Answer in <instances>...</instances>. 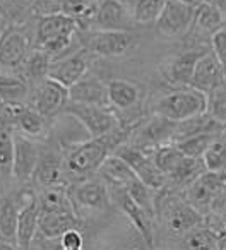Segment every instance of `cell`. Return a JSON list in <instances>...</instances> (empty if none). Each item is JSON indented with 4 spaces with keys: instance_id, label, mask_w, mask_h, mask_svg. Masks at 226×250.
<instances>
[{
    "instance_id": "6da1fadb",
    "label": "cell",
    "mask_w": 226,
    "mask_h": 250,
    "mask_svg": "<svg viewBox=\"0 0 226 250\" xmlns=\"http://www.w3.org/2000/svg\"><path fill=\"white\" fill-rule=\"evenodd\" d=\"M134 125H122L111 134L103 137H89L67 146L63 151V184L70 185L96 175L98 168L120 144L127 143L132 136Z\"/></svg>"
},
{
    "instance_id": "7a4b0ae2",
    "label": "cell",
    "mask_w": 226,
    "mask_h": 250,
    "mask_svg": "<svg viewBox=\"0 0 226 250\" xmlns=\"http://www.w3.org/2000/svg\"><path fill=\"white\" fill-rule=\"evenodd\" d=\"M33 46L43 50L52 57V60L60 59L74 52L72 43L77 40V24L63 14L43 16L36 18Z\"/></svg>"
},
{
    "instance_id": "3957f363",
    "label": "cell",
    "mask_w": 226,
    "mask_h": 250,
    "mask_svg": "<svg viewBox=\"0 0 226 250\" xmlns=\"http://www.w3.org/2000/svg\"><path fill=\"white\" fill-rule=\"evenodd\" d=\"M79 45L91 55L103 59H123L139 45V38L134 31L115 29H87L77 31Z\"/></svg>"
},
{
    "instance_id": "277c9868",
    "label": "cell",
    "mask_w": 226,
    "mask_h": 250,
    "mask_svg": "<svg viewBox=\"0 0 226 250\" xmlns=\"http://www.w3.org/2000/svg\"><path fill=\"white\" fill-rule=\"evenodd\" d=\"M202 113H205V94L194 87H178L153 104V115L171 122H184Z\"/></svg>"
},
{
    "instance_id": "5b68a950",
    "label": "cell",
    "mask_w": 226,
    "mask_h": 250,
    "mask_svg": "<svg viewBox=\"0 0 226 250\" xmlns=\"http://www.w3.org/2000/svg\"><path fill=\"white\" fill-rule=\"evenodd\" d=\"M63 113L77 120L89 137H103L122 127L119 115L110 106H89V104L67 103Z\"/></svg>"
},
{
    "instance_id": "8992f818",
    "label": "cell",
    "mask_w": 226,
    "mask_h": 250,
    "mask_svg": "<svg viewBox=\"0 0 226 250\" xmlns=\"http://www.w3.org/2000/svg\"><path fill=\"white\" fill-rule=\"evenodd\" d=\"M67 190H69V197L72 201L74 209L79 216L81 211L104 212L113 206L110 197V188L98 175L67 185Z\"/></svg>"
},
{
    "instance_id": "52a82bcc",
    "label": "cell",
    "mask_w": 226,
    "mask_h": 250,
    "mask_svg": "<svg viewBox=\"0 0 226 250\" xmlns=\"http://www.w3.org/2000/svg\"><path fill=\"white\" fill-rule=\"evenodd\" d=\"M119 158H122L136 173L143 184H146L151 190L158 192L161 188L166 187V177L156 168L154 161L151 160V154L147 151L141 149V147L134 146L130 143H123L113 151Z\"/></svg>"
},
{
    "instance_id": "ba28073f",
    "label": "cell",
    "mask_w": 226,
    "mask_h": 250,
    "mask_svg": "<svg viewBox=\"0 0 226 250\" xmlns=\"http://www.w3.org/2000/svg\"><path fill=\"white\" fill-rule=\"evenodd\" d=\"M175 130H177V122L166 120L160 115H153L146 120L136 122L132 136L127 143L147 151L161 146V144L173 143Z\"/></svg>"
},
{
    "instance_id": "9c48e42d",
    "label": "cell",
    "mask_w": 226,
    "mask_h": 250,
    "mask_svg": "<svg viewBox=\"0 0 226 250\" xmlns=\"http://www.w3.org/2000/svg\"><path fill=\"white\" fill-rule=\"evenodd\" d=\"M2 124H9L21 136L31 141L45 139L50 129L48 118L38 113L29 104H5Z\"/></svg>"
},
{
    "instance_id": "30bf717a",
    "label": "cell",
    "mask_w": 226,
    "mask_h": 250,
    "mask_svg": "<svg viewBox=\"0 0 226 250\" xmlns=\"http://www.w3.org/2000/svg\"><path fill=\"white\" fill-rule=\"evenodd\" d=\"M194 5H188L180 0H166L160 18L154 22V28L163 38H182L192 28Z\"/></svg>"
},
{
    "instance_id": "8fae6325",
    "label": "cell",
    "mask_w": 226,
    "mask_h": 250,
    "mask_svg": "<svg viewBox=\"0 0 226 250\" xmlns=\"http://www.w3.org/2000/svg\"><path fill=\"white\" fill-rule=\"evenodd\" d=\"M24 28L7 26L4 35L0 36V67L18 72L24 63L26 57L33 48V38Z\"/></svg>"
},
{
    "instance_id": "7c38bea8",
    "label": "cell",
    "mask_w": 226,
    "mask_h": 250,
    "mask_svg": "<svg viewBox=\"0 0 226 250\" xmlns=\"http://www.w3.org/2000/svg\"><path fill=\"white\" fill-rule=\"evenodd\" d=\"M29 98H31L29 106L52 120L59 113H63V108L69 103V89L57 81L46 77L33 87Z\"/></svg>"
},
{
    "instance_id": "4fadbf2b",
    "label": "cell",
    "mask_w": 226,
    "mask_h": 250,
    "mask_svg": "<svg viewBox=\"0 0 226 250\" xmlns=\"http://www.w3.org/2000/svg\"><path fill=\"white\" fill-rule=\"evenodd\" d=\"M19 214H18V228H16V245L22 250L31 249L38 233V218L40 208L36 201V192L24 188L18 194Z\"/></svg>"
},
{
    "instance_id": "5bb4252c",
    "label": "cell",
    "mask_w": 226,
    "mask_h": 250,
    "mask_svg": "<svg viewBox=\"0 0 226 250\" xmlns=\"http://www.w3.org/2000/svg\"><path fill=\"white\" fill-rule=\"evenodd\" d=\"M91 53L86 52L82 46H79L74 52L60 57V59L52 60L48 70V77L69 89L70 86L81 81L89 70Z\"/></svg>"
},
{
    "instance_id": "9a60e30c",
    "label": "cell",
    "mask_w": 226,
    "mask_h": 250,
    "mask_svg": "<svg viewBox=\"0 0 226 250\" xmlns=\"http://www.w3.org/2000/svg\"><path fill=\"white\" fill-rule=\"evenodd\" d=\"M110 197H111V204L117 206V208L130 219L134 228L143 236L147 249L153 250L154 236H156V233H154V219L149 218V216L132 201V197L127 194L125 188H110Z\"/></svg>"
},
{
    "instance_id": "2e32d148",
    "label": "cell",
    "mask_w": 226,
    "mask_h": 250,
    "mask_svg": "<svg viewBox=\"0 0 226 250\" xmlns=\"http://www.w3.org/2000/svg\"><path fill=\"white\" fill-rule=\"evenodd\" d=\"M29 182H33V185L38 188L63 184V151L60 144H50L40 151Z\"/></svg>"
},
{
    "instance_id": "e0dca14e",
    "label": "cell",
    "mask_w": 226,
    "mask_h": 250,
    "mask_svg": "<svg viewBox=\"0 0 226 250\" xmlns=\"http://www.w3.org/2000/svg\"><path fill=\"white\" fill-rule=\"evenodd\" d=\"M132 14L129 0H98L96 14L91 29H115L132 31Z\"/></svg>"
},
{
    "instance_id": "ac0fdd59",
    "label": "cell",
    "mask_w": 226,
    "mask_h": 250,
    "mask_svg": "<svg viewBox=\"0 0 226 250\" xmlns=\"http://www.w3.org/2000/svg\"><path fill=\"white\" fill-rule=\"evenodd\" d=\"M225 185L221 175L204 171L195 178L192 184H188L182 192V197L188 202L194 209H197L202 216H205L211 208V202L214 199L216 192Z\"/></svg>"
},
{
    "instance_id": "d6986e66",
    "label": "cell",
    "mask_w": 226,
    "mask_h": 250,
    "mask_svg": "<svg viewBox=\"0 0 226 250\" xmlns=\"http://www.w3.org/2000/svg\"><path fill=\"white\" fill-rule=\"evenodd\" d=\"M204 52L205 50L202 48H194L168 59L161 65V74H163L164 81L177 87H190L194 67Z\"/></svg>"
},
{
    "instance_id": "ffe728a7",
    "label": "cell",
    "mask_w": 226,
    "mask_h": 250,
    "mask_svg": "<svg viewBox=\"0 0 226 250\" xmlns=\"http://www.w3.org/2000/svg\"><path fill=\"white\" fill-rule=\"evenodd\" d=\"M225 83H226V76L218 57L212 53V50H205L194 67L190 87L202 91L204 94H209L212 89H216V87Z\"/></svg>"
},
{
    "instance_id": "44dd1931",
    "label": "cell",
    "mask_w": 226,
    "mask_h": 250,
    "mask_svg": "<svg viewBox=\"0 0 226 250\" xmlns=\"http://www.w3.org/2000/svg\"><path fill=\"white\" fill-rule=\"evenodd\" d=\"M40 147L35 141L28 137L14 136V161H12V177L19 184H28L38 161Z\"/></svg>"
},
{
    "instance_id": "7402d4cb",
    "label": "cell",
    "mask_w": 226,
    "mask_h": 250,
    "mask_svg": "<svg viewBox=\"0 0 226 250\" xmlns=\"http://www.w3.org/2000/svg\"><path fill=\"white\" fill-rule=\"evenodd\" d=\"M84 221L76 211L65 212H40L38 233L43 240H59L67 229H82Z\"/></svg>"
},
{
    "instance_id": "603a6c76",
    "label": "cell",
    "mask_w": 226,
    "mask_h": 250,
    "mask_svg": "<svg viewBox=\"0 0 226 250\" xmlns=\"http://www.w3.org/2000/svg\"><path fill=\"white\" fill-rule=\"evenodd\" d=\"M69 103L89 104V106H110L108 104L106 83L96 76H84L69 87Z\"/></svg>"
},
{
    "instance_id": "cb8c5ba5",
    "label": "cell",
    "mask_w": 226,
    "mask_h": 250,
    "mask_svg": "<svg viewBox=\"0 0 226 250\" xmlns=\"http://www.w3.org/2000/svg\"><path fill=\"white\" fill-rule=\"evenodd\" d=\"M108 104L117 115L132 111L141 103V87L136 83L127 79H113L106 83Z\"/></svg>"
},
{
    "instance_id": "d4e9b609",
    "label": "cell",
    "mask_w": 226,
    "mask_h": 250,
    "mask_svg": "<svg viewBox=\"0 0 226 250\" xmlns=\"http://www.w3.org/2000/svg\"><path fill=\"white\" fill-rule=\"evenodd\" d=\"M226 24V16L212 4L211 0H204L194 7V19H192V28L197 35L209 36L211 38L218 29Z\"/></svg>"
},
{
    "instance_id": "484cf974",
    "label": "cell",
    "mask_w": 226,
    "mask_h": 250,
    "mask_svg": "<svg viewBox=\"0 0 226 250\" xmlns=\"http://www.w3.org/2000/svg\"><path fill=\"white\" fill-rule=\"evenodd\" d=\"M96 175L108 185V188H123L137 178L132 168L117 154H110L98 168Z\"/></svg>"
},
{
    "instance_id": "4316f807",
    "label": "cell",
    "mask_w": 226,
    "mask_h": 250,
    "mask_svg": "<svg viewBox=\"0 0 226 250\" xmlns=\"http://www.w3.org/2000/svg\"><path fill=\"white\" fill-rule=\"evenodd\" d=\"M205 168L202 165L201 158H190L184 156L177 165L173 167V170L166 175V188L173 192H184V188L188 184L195 180L201 173H204Z\"/></svg>"
},
{
    "instance_id": "83f0119b",
    "label": "cell",
    "mask_w": 226,
    "mask_h": 250,
    "mask_svg": "<svg viewBox=\"0 0 226 250\" xmlns=\"http://www.w3.org/2000/svg\"><path fill=\"white\" fill-rule=\"evenodd\" d=\"M36 201H38L40 212L76 211L72 206V201H70V197H69V190H67L65 184L41 187L36 192Z\"/></svg>"
},
{
    "instance_id": "f1b7e54d",
    "label": "cell",
    "mask_w": 226,
    "mask_h": 250,
    "mask_svg": "<svg viewBox=\"0 0 226 250\" xmlns=\"http://www.w3.org/2000/svg\"><path fill=\"white\" fill-rule=\"evenodd\" d=\"M50 63H52V57L43 52V50L33 46L29 55L26 57L24 63L19 69V77L22 81H26L33 89L36 84H40L43 79L48 77Z\"/></svg>"
},
{
    "instance_id": "f546056e",
    "label": "cell",
    "mask_w": 226,
    "mask_h": 250,
    "mask_svg": "<svg viewBox=\"0 0 226 250\" xmlns=\"http://www.w3.org/2000/svg\"><path fill=\"white\" fill-rule=\"evenodd\" d=\"M0 16L12 28H24L36 21L33 0H0Z\"/></svg>"
},
{
    "instance_id": "4dcf8cb0",
    "label": "cell",
    "mask_w": 226,
    "mask_h": 250,
    "mask_svg": "<svg viewBox=\"0 0 226 250\" xmlns=\"http://www.w3.org/2000/svg\"><path fill=\"white\" fill-rule=\"evenodd\" d=\"M31 86L19 76L0 72V100L5 104H28Z\"/></svg>"
},
{
    "instance_id": "1f68e13d",
    "label": "cell",
    "mask_w": 226,
    "mask_h": 250,
    "mask_svg": "<svg viewBox=\"0 0 226 250\" xmlns=\"http://www.w3.org/2000/svg\"><path fill=\"white\" fill-rule=\"evenodd\" d=\"M96 7L98 0H65L62 14L72 19L79 31H87L93 28Z\"/></svg>"
},
{
    "instance_id": "d6a6232c",
    "label": "cell",
    "mask_w": 226,
    "mask_h": 250,
    "mask_svg": "<svg viewBox=\"0 0 226 250\" xmlns=\"http://www.w3.org/2000/svg\"><path fill=\"white\" fill-rule=\"evenodd\" d=\"M19 204L14 195L0 197V240L16 243Z\"/></svg>"
},
{
    "instance_id": "836d02e7",
    "label": "cell",
    "mask_w": 226,
    "mask_h": 250,
    "mask_svg": "<svg viewBox=\"0 0 226 250\" xmlns=\"http://www.w3.org/2000/svg\"><path fill=\"white\" fill-rule=\"evenodd\" d=\"M166 0H129L134 24L153 26L160 18Z\"/></svg>"
},
{
    "instance_id": "e575fe53",
    "label": "cell",
    "mask_w": 226,
    "mask_h": 250,
    "mask_svg": "<svg viewBox=\"0 0 226 250\" xmlns=\"http://www.w3.org/2000/svg\"><path fill=\"white\" fill-rule=\"evenodd\" d=\"M180 245L185 250H218L216 247V233L202 223L192 228L180 238Z\"/></svg>"
},
{
    "instance_id": "d590c367",
    "label": "cell",
    "mask_w": 226,
    "mask_h": 250,
    "mask_svg": "<svg viewBox=\"0 0 226 250\" xmlns=\"http://www.w3.org/2000/svg\"><path fill=\"white\" fill-rule=\"evenodd\" d=\"M14 161V129L9 124H0V178L12 177Z\"/></svg>"
},
{
    "instance_id": "8d00e7d4",
    "label": "cell",
    "mask_w": 226,
    "mask_h": 250,
    "mask_svg": "<svg viewBox=\"0 0 226 250\" xmlns=\"http://www.w3.org/2000/svg\"><path fill=\"white\" fill-rule=\"evenodd\" d=\"M127 190V194L132 197V201L146 212L149 218H153L156 221V192L151 190L146 184L139 180V178H134L127 187H123Z\"/></svg>"
},
{
    "instance_id": "74e56055",
    "label": "cell",
    "mask_w": 226,
    "mask_h": 250,
    "mask_svg": "<svg viewBox=\"0 0 226 250\" xmlns=\"http://www.w3.org/2000/svg\"><path fill=\"white\" fill-rule=\"evenodd\" d=\"M202 165H204L205 171H212V173H221L226 168V137L225 132H221L202 154Z\"/></svg>"
},
{
    "instance_id": "f35d334b",
    "label": "cell",
    "mask_w": 226,
    "mask_h": 250,
    "mask_svg": "<svg viewBox=\"0 0 226 250\" xmlns=\"http://www.w3.org/2000/svg\"><path fill=\"white\" fill-rule=\"evenodd\" d=\"M147 153L151 154V160L154 161L156 168L164 175V177H166V175L173 170L175 165L184 158L182 151L178 149L175 143L161 144V146L153 147V149H147Z\"/></svg>"
},
{
    "instance_id": "ab89813d",
    "label": "cell",
    "mask_w": 226,
    "mask_h": 250,
    "mask_svg": "<svg viewBox=\"0 0 226 250\" xmlns=\"http://www.w3.org/2000/svg\"><path fill=\"white\" fill-rule=\"evenodd\" d=\"M218 136L219 134H214V132H201V134H195V136L184 137V139H180V141H175V144H177V147L182 151L184 156L202 158V154L207 149V146Z\"/></svg>"
},
{
    "instance_id": "60d3db41",
    "label": "cell",
    "mask_w": 226,
    "mask_h": 250,
    "mask_svg": "<svg viewBox=\"0 0 226 250\" xmlns=\"http://www.w3.org/2000/svg\"><path fill=\"white\" fill-rule=\"evenodd\" d=\"M205 115L226 127V83L205 94Z\"/></svg>"
},
{
    "instance_id": "b9f144b4",
    "label": "cell",
    "mask_w": 226,
    "mask_h": 250,
    "mask_svg": "<svg viewBox=\"0 0 226 250\" xmlns=\"http://www.w3.org/2000/svg\"><path fill=\"white\" fill-rule=\"evenodd\" d=\"M65 0H33V12L36 18L62 14Z\"/></svg>"
},
{
    "instance_id": "7bdbcfd3",
    "label": "cell",
    "mask_w": 226,
    "mask_h": 250,
    "mask_svg": "<svg viewBox=\"0 0 226 250\" xmlns=\"http://www.w3.org/2000/svg\"><path fill=\"white\" fill-rule=\"evenodd\" d=\"M211 50L218 57L226 76V24L211 36Z\"/></svg>"
},
{
    "instance_id": "ee69618b",
    "label": "cell",
    "mask_w": 226,
    "mask_h": 250,
    "mask_svg": "<svg viewBox=\"0 0 226 250\" xmlns=\"http://www.w3.org/2000/svg\"><path fill=\"white\" fill-rule=\"evenodd\" d=\"M60 247H84V236L81 229H67L59 238Z\"/></svg>"
},
{
    "instance_id": "f6af8a7d",
    "label": "cell",
    "mask_w": 226,
    "mask_h": 250,
    "mask_svg": "<svg viewBox=\"0 0 226 250\" xmlns=\"http://www.w3.org/2000/svg\"><path fill=\"white\" fill-rule=\"evenodd\" d=\"M209 212H214V214H226V184L216 192L214 199L211 202V208H209Z\"/></svg>"
},
{
    "instance_id": "bcb514c9",
    "label": "cell",
    "mask_w": 226,
    "mask_h": 250,
    "mask_svg": "<svg viewBox=\"0 0 226 250\" xmlns=\"http://www.w3.org/2000/svg\"><path fill=\"white\" fill-rule=\"evenodd\" d=\"M216 247L219 249H226V228H221L216 231Z\"/></svg>"
},
{
    "instance_id": "7dc6e473",
    "label": "cell",
    "mask_w": 226,
    "mask_h": 250,
    "mask_svg": "<svg viewBox=\"0 0 226 250\" xmlns=\"http://www.w3.org/2000/svg\"><path fill=\"white\" fill-rule=\"evenodd\" d=\"M0 250H22L19 249L16 243L12 242H5V240H0Z\"/></svg>"
},
{
    "instance_id": "c3c4849f",
    "label": "cell",
    "mask_w": 226,
    "mask_h": 250,
    "mask_svg": "<svg viewBox=\"0 0 226 250\" xmlns=\"http://www.w3.org/2000/svg\"><path fill=\"white\" fill-rule=\"evenodd\" d=\"M211 2L223 12V14L226 16V0H211Z\"/></svg>"
},
{
    "instance_id": "681fc988",
    "label": "cell",
    "mask_w": 226,
    "mask_h": 250,
    "mask_svg": "<svg viewBox=\"0 0 226 250\" xmlns=\"http://www.w3.org/2000/svg\"><path fill=\"white\" fill-rule=\"evenodd\" d=\"M5 29H7V22H5L4 19H2V16H0V36L4 35Z\"/></svg>"
},
{
    "instance_id": "f907efd6",
    "label": "cell",
    "mask_w": 226,
    "mask_h": 250,
    "mask_svg": "<svg viewBox=\"0 0 226 250\" xmlns=\"http://www.w3.org/2000/svg\"><path fill=\"white\" fill-rule=\"evenodd\" d=\"M57 242H59V240H57ZM57 250H84V247H60L59 245Z\"/></svg>"
},
{
    "instance_id": "816d5d0a",
    "label": "cell",
    "mask_w": 226,
    "mask_h": 250,
    "mask_svg": "<svg viewBox=\"0 0 226 250\" xmlns=\"http://www.w3.org/2000/svg\"><path fill=\"white\" fill-rule=\"evenodd\" d=\"M4 108H5V103L0 100V124L4 122Z\"/></svg>"
},
{
    "instance_id": "f5cc1de1",
    "label": "cell",
    "mask_w": 226,
    "mask_h": 250,
    "mask_svg": "<svg viewBox=\"0 0 226 250\" xmlns=\"http://www.w3.org/2000/svg\"><path fill=\"white\" fill-rule=\"evenodd\" d=\"M180 2H185V4H188V5H197V4H201V2H204V0H180Z\"/></svg>"
},
{
    "instance_id": "db71d44e",
    "label": "cell",
    "mask_w": 226,
    "mask_h": 250,
    "mask_svg": "<svg viewBox=\"0 0 226 250\" xmlns=\"http://www.w3.org/2000/svg\"><path fill=\"white\" fill-rule=\"evenodd\" d=\"M219 175H221L223 182H225V184H226V168H225V170H223V171H221V173H219Z\"/></svg>"
},
{
    "instance_id": "11a10c76",
    "label": "cell",
    "mask_w": 226,
    "mask_h": 250,
    "mask_svg": "<svg viewBox=\"0 0 226 250\" xmlns=\"http://www.w3.org/2000/svg\"><path fill=\"white\" fill-rule=\"evenodd\" d=\"M132 250H139V249H132Z\"/></svg>"
},
{
    "instance_id": "9f6ffc18",
    "label": "cell",
    "mask_w": 226,
    "mask_h": 250,
    "mask_svg": "<svg viewBox=\"0 0 226 250\" xmlns=\"http://www.w3.org/2000/svg\"><path fill=\"white\" fill-rule=\"evenodd\" d=\"M219 250H226V249H219Z\"/></svg>"
}]
</instances>
